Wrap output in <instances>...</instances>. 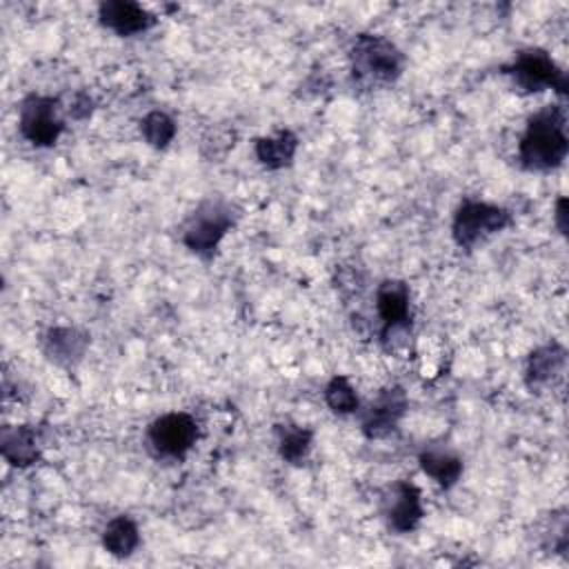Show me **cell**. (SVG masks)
Wrapping results in <instances>:
<instances>
[{"label":"cell","mask_w":569,"mask_h":569,"mask_svg":"<svg viewBox=\"0 0 569 569\" xmlns=\"http://www.w3.org/2000/svg\"><path fill=\"white\" fill-rule=\"evenodd\" d=\"M569 151L567 111L562 104H545L525 124L518 140V162L527 171L558 169Z\"/></svg>","instance_id":"obj_1"},{"label":"cell","mask_w":569,"mask_h":569,"mask_svg":"<svg viewBox=\"0 0 569 569\" xmlns=\"http://www.w3.org/2000/svg\"><path fill=\"white\" fill-rule=\"evenodd\" d=\"M351 76L360 87H382L400 78L405 67L402 51L385 36L360 33L351 44Z\"/></svg>","instance_id":"obj_2"},{"label":"cell","mask_w":569,"mask_h":569,"mask_svg":"<svg viewBox=\"0 0 569 569\" xmlns=\"http://www.w3.org/2000/svg\"><path fill=\"white\" fill-rule=\"evenodd\" d=\"M238 211L231 202L209 198L196 207L182 227V244L202 260H211L222 238L233 229Z\"/></svg>","instance_id":"obj_3"},{"label":"cell","mask_w":569,"mask_h":569,"mask_svg":"<svg viewBox=\"0 0 569 569\" xmlns=\"http://www.w3.org/2000/svg\"><path fill=\"white\" fill-rule=\"evenodd\" d=\"M511 224V213L493 202L465 198L451 220L453 242L462 249H473L489 236L507 229Z\"/></svg>","instance_id":"obj_4"},{"label":"cell","mask_w":569,"mask_h":569,"mask_svg":"<svg viewBox=\"0 0 569 569\" xmlns=\"http://www.w3.org/2000/svg\"><path fill=\"white\" fill-rule=\"evenodd\" d=\"M502 73L509 76L513 87H518L522 93H536L545 89H553L560 96L567 93L565 71L545 49L538 47L518 51L513 60L502 67Z\"/></svg>","instance_id":"obj_5"},{"label":"cell","mask_w":569,"mask_h":569,"mask_svg":"<svg viewBox=\"0 0 569 569\" xmlns=\"http://www.w3.org/2000/svg\"><path fill=\"white\" fill-rule=\"evenodd\" d=\"M20 136L33 147H53L64 131L60 100L53 96L29 93L18 107Z\"/></svg>","instance_id":"obj_6"},{"label":"cell","mask_w":569,"mask_h":569,"mask_svg":"<svg viewBox=\"0 0 569 569\" xmlns=\"http://www.w3.org/2000/svg\"><path fill=\"white\" fill-rule=\"evenodd\" d=\"M200 436L198 422L187 411H171L158 416L147 429V442L158 458L182 460Z\"/></svg>","instance_id":"obj_7"},{"label":"cell","mask_w":569,"mask_h":569,"mask_svg":"<svg viewBox=\"0 0 569 569\" xmlns=\"http://www.w3.org/2000/svg\"><path fill=\"white\" fill-rule=\"evenodd\" d=\"M376 311L382 322L380 342L391 349L398 336L409 333L411 327V291L402 280H382L376 289Z\"/></svg>","instance_id":"obj_8"},{"label":"cell","mask_w":569,"mask_h":569,"mask_svg":"<svg viewBox=\"0 0 569 569\" xmlns=\"http://www.w3.org/2000/svg\"><path fill=\"white\" fill-rule=\"evenodd\" d=\"M407 393L402 387L391 385L385 387L376 400L369 402V407L362 411L360 429L369 440H380L391 436L398 429V422L407 413Z\"/></svg>","instance_id":"obj_9"},{"label":"cell","mask_w":569,"mask_h":569,"mask_svg":"<svg viewBox=\"0 0 569 569\" xmlns=\"http://www.w3.org/2000/svg\"><path fill=\"white\" fill-rule=\"evenodd\" d=\"M382 502H385L387 522L398 533L413 531L425 516L420 489L409 480H398L389 485Z\"/></svg>","instance_id":"obj_10"},{"label":"cell","mask_w":569,"mask_h":569,"mask_svg":"<svg viewBox=\"0 0 569 569\" xmlns=\"http://www.w3.org/2000/svg\"><path fill=\"white\" fill-rule=\"evenodd\" d=\"M98 20L116 36L131 38L147 33L156 24V16L131 0H104L98 4Z\"/></svg>","instance_id":"obj_11"},{"label":"cell","mask_w":569,"mask_h":569,"mask_svg":"<svg viewBox=\"0 0 569 569\" xmlns=\"http://www.w3.org/2000/svg\"><path fill=\"white\" fill-rule=\"evenodd\" d=\"M565 367H567V349L560 342L551 340L529 353L527 367H525V382L531 391L553 387L562 378Z\"/></svg>","instance_id":"obj_12"},{"label":"cell","mask_w":569,"mask_h":569,"mask_svg":"<svg viewBox=\"0 0 569 569\" xmlns=\"http://www.w3.org/2000/svg\"><path fill=\"white\" fill-rule=\"evenodd\" d=\"M42 347L49 360L71 367L82 360L89 347V333L78 327H51L42 338Z\"/></svg>","instance_id":"obj_13"},{"label":"cell","mask_w":569,"mask_h":569,"mask_svg":"<svg viewBox=\"0 0 569 569\" xmlns=\"http://www.w3.org/2000/svg\"><path fill=\"white\" fill-rule=\"evenodd\" d=\"M2 458L13 467H29L40 458V436L31 425L4 427L0 436Z\"/></svg>","instance_id":"obj_14"},{"label":"cell","mask_w":569,"mask_h":569,"mask_svg":"<svg viewBox=\"0 0 569 569\" xmlns=\"http://www.w3.org/2000/svg\"><path fill=\"white\" fill-rule=\"evenodd\" d=\"M296 151H298V136L289 129H280L273 136H262L253 144L256 160L269 171L289 167L296 158Z\"/></svg>","instance_id":"obj_15"},{"label":"cell","mask_w":569,"mask_h":569,"mask_svg":"<svg viewBox=\"0 0 569 569\" xmlns=\"http://www.w3.org/2000/svg\"><path fill=\"white\" fill-rule=\"evenodd\" d=\"M420 469L433 480L438 482L442 489H451L462 473V460L460 456H456L451 449L433 445L420 451L418 456Z\"/></svg>","instance_id":"obj_16"},{"label":"cell","mask_w":569,"mask_h":569,"mask_svg":"<svg viewBox=\"0 0 569 569\" xmlns=\"http://www.w3.org/2000/svg\"><path fill=\"white\" fill-rule=\"evenodd\" d=\"M140 545V529L131 516H116L102 529V547L113 558L131 556Z\"/></svg>","instance_id":"obj_17"},{"label":"cell","mask_w":569,"mask_h":569,"mask_svg":"<svg viewBox=\"0 0 569 569\" xmlns=\"http://www.w3.org/2000/svg\"><path fill=\"white\" fill-rule=\"evenodd\" d=\"M278 453L289 465H302L313 445V431L296 425V422H280L273 429Z\"/></svg>","instance_id":"obj_18"},{"label":"cell","mask_w":569,"mask_h":569,"mask_svg":"<svg viewBox=\"0 0 569 569\" xmlns=\"http://www.w3.org/2000/svg\"><path fill=\"white\" fill-rule=\"evenodd\" d=\"M176 120L160 109L149 111L142 120H140V133L144 138V142L153 149H167L169 142L176 138Z\"/></svg>","instance_id":"obj_19"},{"label":"cell","mask_w":569,"mask_h":569,"mask_svg":"<svg viewBox=\"0 0 569 569\" xmlns=\"http://www.w3.org/2000/svg\"><path fill=\"white\" fill-rule=\"evenodd\" d=\"M325 402L338 416L358 413L360 400L347 376H333L325 387Z\"/></svg>","instance_id":"obj_20"},{"label":"cell","mask_w":569,"mask_h":569,"mask_svg":"<svg viewBox=\"0 0 569 569\" xmlns=\"http://www.w3.org/2000/svg\"><path fill=\"white\" fill-rule=\"evenodd\" d=\"M93 109V100L87 96V93H76L73 100H71V107H69V113L76 118V120H84Z\"/></svg>","instance_id":"obj_21"},{"label":"cell","mask_w":569,"mask_h":569,"mask_svg":"<svg viewBox=\"0 0 569 569\" xmlns=\"http://www.w3.org/2000/svg\"><path fill=\"white\" fill-rule=\"evenodd\" d=\"M556 224L560 229V233H567V200L560 198L556 204Z\"/></svg>","instance_id":"obj_22"}]
</instances>
